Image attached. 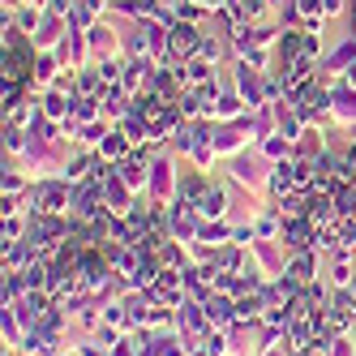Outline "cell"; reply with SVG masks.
Returning a JSON list of instances; mask_svg holds the SVG:
<instances>
[{
  "label": "cell",
  "instance_id": "1",
  "mask_svg": "<svg viewBox=\"0 0 356 356\" xmlns=\"http://www.w3.org/2000/svg\"><path fill=\"white\" fill-rule=\"evenodd\" d=\"M172 43H176V47H189V43H193V31H189V26H181V31H176V39H172Z\"/></svg>",
  "mask_w": 356,
  "mask_h": 356
}]
</instances>
